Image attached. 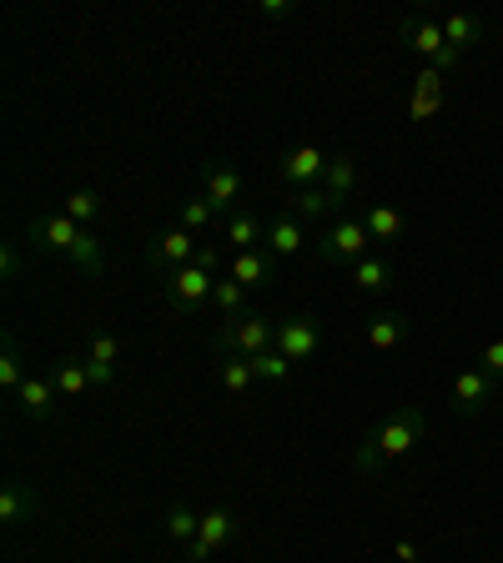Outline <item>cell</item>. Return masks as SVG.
<instances>
[{
  "label": "cell",
  "instance_id": "39",
  "mask_svg": "<svg viewBox=\"0 0 503 563\" xmlns=\"http://www.w3.org/2000/svg\"><path fill=\"white\" fill-rule=\"evenodd\" d=\"M393 553H398V559H403V563H418V549H413V543H408V539H398V543H393Z\"/></svg>",
  "mask_w": 503,
  "mask_h": 563
},
{
  "label": "cell",
  "instance_id": "9",
  "mask_svg": "<svg viewBox=\"0 0 503 563\" xmlns=\"http://www.w3.org/2000/svg\"><path fill=\"white\" fill-rule=\"evenodd\" d=\"M197 236L187 232V227H172V232H162L152 246H146V267L156 272H176V267H192V257H197Z\"/></svg>",
  "mask_w": 503,
  "mask_h": 563
},
{
  "label": "cell",
  "instance_id": "35",
  "mask_svg": "<svg viewBox=\"0 0 503 563\" xmlns=\"http://www.w3.org/2000/svg\"><path fill=\"white\" fill-rule=\"evenodd\" d=\"M473 367H483L489 377H499V383H503V338L483 342V347H479V363H473Z\"/></svg>",
  "mask_w": 503,
  "mask_h": 563
},
{
  "label": "cell",
  "instance_id": "26",
  "mask_svg": "<svg viewBox=\"0 0 503 563\" xmlns=\"http://www.w3.org/2000/svg\"><path fill=\"white\" fill-rule=\"evenodd\" d=\"M358 176H363V172H358V156H352V152H338V156H328V172H322V187H328L338 201H348L352 191H358Z\"/></svg>",
  "mask_w": 503,
  "mask_h": 563
},
{
  "label": "cell",
  "instance_id": "3",
  "mask_svg": "<svg viewBox=\"0 0 503 563\" xmlns=\"http://www.w3.org/2000/svg\"><path fill=\"white\" fill-rule=\"evenodd\" d=\"M211 287L217 277H207L201 267H176V272H156V292L166 297L176 317H207L211 312Z\"/></svg>",
  "mask_w": 503,
  "mask_h": 563
},
{
  "label": "cell",
  "instance_id": "27",
  "mask_svg": "<svg viewBox=\"0 0 503 563\" xmlns=\"http://www.w3.org/2000/svg\"><path fill=\"white\" fill-rule=\"evenodd\" d=\"M217 377H222V387L232 393V398H247V393L258 387L252 363H247V357H232V352H217Z\"/></svg>",
  "mask_w": 503,
  "mask_h": 563
},
{
  "label": "cell",
  "instance_id": "38",
  "mask_svg": "<svg viewBox=\"0 0 503 563\" xmlns=\"http://www.w3.org/2000/svg\"><path fill=\"white\" fill-rule=\"evenodd\" d=\"M15 272H21V246H15V242H6V246H0V277L11 282Z\"/></svg>",
  "mask_w": 503,
  "mask_h": 563
},
{
  "label": "cell",
  "instance_id": "14",
  "mask_svg": "<svg viewBox=\"0 0 503 563\" xmlns=\"http://www.w3.org/2000/svg\"><path fill=\"white\" fill-rule=\"evenodd\" d=\"M81 232L86 227H76L66 211H56V217H41V222L31 227V242H35V252H66L70 257V246L81 242Z\"/></svg>",
  "mask_w": 503,
  "mask_h": 563
},
{
  "label": "cell",
  "instance_id": "7",
  "mask_svg": "<svg viewBox=\"0 0 503 563\" xmlns=\"http://www.w3.org/2000/svg\"><path fill=\"white\" fill-rule=\"evenodd\" d=\"M272 347L287 357V363H307L317 347H322V322L313 312H293V317H277V332H272Z\"/></svg>",
  "mask_w": 503,
  "mask_h": 563
},
{
  "label": "cell",
  "instance_id": "15",
  "mask_svg": "<svg viewBox=\"0 0 503 563\" xmlns=\"http://www.w3.org/2000/svg\"><path fill=\"white\" fill-rule=\"evenodd\" d=\"M307 232H313V227L297 222L293 211H277V217L267 222V242H262V246H267L277 262H282V257H297V252L307 246Z\"/></svg>",
  "mask_w": 503,
  "mask_h": 563
},
{
  "label": "cell",
  "instance_id": "19",
  "mask_svg": "<svg viewBox=\"0 0 503 563\" xmlns=\"http://www.w3.org/2000/svg\"><path fill=\"white\" fill-rule=\"evenodd\" d=\"M222 242H232V252H258V246L267 242V222H262L258 211L237 207L232 217H227V227H222Z\"/></svg>",
  "mask_w": 503,
  "mask_h": 563
},
{
  "label": "cell",
  "instance_id": "29",
  "mask_svg": "<svg viewBox=\"0 0 503 563\" xmlns=\"http://www.w3.org/2000/svg\"><path fill=\"white\" fill-rule=\"evenodd\" d=\"M25 363H21V347H15V332H6V342H0V387L6 393H21V383H25Z\"/></svg>",
  "mask_w": 503,
  "mask_h": 563
},
{
  "label": "cell",
  "instance_id": "17",
  "mask_svg": "<svg viewBox=\"0 0 503 563\" xmlns=\"http://www.w3.org/2000/svg\"><path fill=\"white\" fill-rule=\"evenodd\" d=\"M438 106H444V70L423 66L418 76H413V101H408V117L413 121H434Z\"/></svg>",
  "mask_w": 503,
  "mask_h": 563
},
{
  "label": "cell",
  "instance_id": "33",
  "mask_svg": "<svg viewBox=\"0 0 503 563\" xmlns=\"http://www.w3.org/2000/svg\"><path fill=\"white\" fill-rule=\"evenodd\" d=\"M166 533H172L176 543H187V549H192V543H197V533H201V514H192L187 504H172V508H166Z\"/></svg>",
  "mask_w": 503,
  "mask_h": 563
},
{
  "label": "cell",
  "instance_id": "5",
  "mask_svg": "<svg viewBox=\"0 0 503 563\" xmlns=\"http://www.w3.org/2000/svg\"><path fill=\"white\" fill-rule=\"evenodd\" d=\"M272 332H277V322L262 312H237L227 317V322H217V338H211V352H232V357H258V352L272 347Z\"/></svg>",
  "mask_w": 503,
  "mask_h": 563
},
{
  "label": "cell",
  "instance_id": "24",
  "mask_svg": "<svg viewBox=\"0 0 503 563\" xmlns=\"http://www.w3.org/2000/svg\"><path fill=\"white\" fill-rule=\"evenodd\" d=\"M438 25H444V35H448V46L463 56V51H473L483 41V21L479 15H469V11H444L438 15Z\"/></svg>",
  "mask_w": 503,
  "mask_h": 563
},
{
  "label": "cell",
  "instance_id": "8",
  "mask_svg": "<svg viewBox=\"0 0 503 563\" xmlns=\"http://www.w3.org/2000/svg\"><path fill=\"white\" fill-rule=\"evenodd\" d=\"M287 211L307 227H332L338 217H348V201H338L322 181H317V187H297L293 197H287Z\"/></svg>",
  "mask_w": 503,
  "mask_h": 563
},
{
  "label": "cell",
  "instance_id": "18",
  "mask_svg": "<svg viewBox=\"0 0 503 563\" xmlns=\"http://www.w3.org/2000/svg\"><path fill=\"white\" fill-rule=\"evenodd\" d=\"M272 267H277V257H272L267 246H258V252H232L227 277L242 282L247 292H252V287H267V282H272Z\"/></svg>",
  "mask_w": 503,
  "mask_h": 563
},
{
  "label": "cell",
  "instance_id": "23",
  "mask_svg": "<svg viewBox=\"0 0 503 563\" xmlns=\"http://www.w3.org/2000/svg\"><path fill=\"white\" fill-rule=\"evenodd\" d=\"M46 377L56 383L61 398H70V402L96 387V383H91V373H86V357H61V363H51V367H46Z\"/></svg>",
  "mask_w": 503,
  "mask_h": 563
},
{
  "label": "cell",
  "instance_id": "36",
  "mask_svg": "<svg viewBox=\"0 0 503 563\" xmlns=\"http://www.w3.org/2000/svg\"><path fill=\"white\" fill-rule=\"evenodd\" d=\"M258 15H262V21H293L297 5H293V0H258Z\"/></svg>",
  "mask_w": 503,
  "mask_h": 563
},
{
  "label": "cell",
  "instance_id": "11",
  "mask_svg": "<svg viewBox=\"0 0 503 563\" xmlns=\"http://www.w3.org/2000/svg\"><path fill=\"white\" fill-rule=\"evenodd\" d=\"M322 172H328V152H317V146H287L277 162V176L287 181V187H317L322 181Z\"/></svg>",
  "mask_w": 503,
  "mask_h": 563
},
{
  "label": "cell",
  "instance_id": "37",
  "mask_svg": "<svg viewBox=\"0 0 503 563\" xmlns=\"http://www.w3.org/2000/svg\"><path fill=\"white\" fill-rule=\"evenodd\" d=\"M192 267H201L207 277H217V272H222V252H217L211 242H201V246H197V257H192Z\"/></svg>",
  "mask_w": 503,
  "mask_h": 563
},
{
  "label": "cell",
  "instance_id": "28",
  "mask_svg": "<svg viewBox=\"0 0 503 563\" xmlns=\"http://www.w3.org/2000/svg\"><path fill=\"white\" fill-rule=\"evenodd\" d=\"M247 312V287L232 277H217V287H211V317L217 322H227V317Z\"/></svg>",
  "mask_w": 503,
  "mask_h": 563
},
{
  "label": "cell",
  "instance_id": "34",
  "mask_svg": "<svg viewBox=\"0 0 503 563\" xmlns=\"http://www.w3.org/2000/svg\"><path fill=\"white\" fill-rule=\"evenodd\" d=\"M66 217H70V222H76V227H86V232H91V222H96V217H101V197H96L91 187L70 191V197H66Z\"/></svg>",
  "mask_w": 503,
  "mask_h": 563
},
{
  "label": "cell",
  "instance_id": "25",
  "mask_svg": "<svg viewBox=\"0 0 503 563\" xmlns=\"http://www.w3.org/2000/svg\"><path fill=\"white\" fill-rule=\"evenodd\" d=\"M352 287H358V292H368V297L387 292V287H393V257H383V252L363 257L358 267H352Z\"/></svg>",
  "mask_w": 503,
  "mask_h": 563
},
{
  "label": "cell",
  "instance_id": "6",
  "mask_svg": "<svg viewBox=\"0 0 503 563\" xmlns=\"http://www.w3.org/2000/svg\"><path fill=\"white\" fill-rule=\"evenodd\" d=\"M499 393H503V383L489 377L483 367H463V373H453V383H448V398H453L458 418H479V412H489L493 402H499Z\"/></svg>",
  "mask_w": 503,
  "mask_h": 563
},
{
  "label": "cell",
  "instance_id": "10",
  "mask_svg": "<svg viewBox=\"0 0 503 563\" xmlns=\"http://www.w3.org/2000/svg\"><path fill=\"white\" fill-rule=\"evenodd\" d=\"M237 514L232 508H207L201 514V533H197V543H192V563H211L217 559V549H227V543L237 539Z\"/></svg>",
  "mask_w": 503,
  "mask_h": 563
},
{
  "label": "cell",
  "instance_id": "12",
  "mask_svg": "<svg viewBox=\"0 0 503 563\" xmlns=\"http://www.w3.org/2000/svg\"><path fill=\"white\" fill-rule=\"evenodd\" d=\"M201 197L211 201L217 217H232L237 197H242V176H237L232 166H222V162H207V172H201Z\"/></svg>",
  "mask_w": 503,
  "mask_h": 563
},
{
  "label": "cell",
  "instance_id": "20",
  "mask_svg": "<svg viewBox=\"0 0 503 563\" xmlns=\"http://www.w3.org/2000/svg\"><path fill=\"white\" fill-rule=\"evenodd\" d=\"M413 338V322L403 312H373L368 317V347L373 352H393Z\"/></svg>",
  "mask_w": 503,
  "mask_h": 563
},
{
  "label": "cell",
  "instance_id": "32",
  "mask_svg": "<svg viewBox=\"0 0 503 563\" xmlns=\"http://www.w3.org/2000/svg\"><path fill=\"white\" fill-rule=\"evenodd\" d=\"M252 363V373H258V383H272V387H282L287 377H293V363L282 357L277 347H267V352H258V357H247Z\"/></svg>",
  "mask_w": 503,
  "mask_h": 563
},
{
  "label": "cell",
  "instance_id": "1",
  "mask_svg": "<svg viewBox=\"0 0 503 563\" xmlns=\"http://www.w3.org/2000/svg\"><path fill=\"white\" fill-rule=\"evenodd\" d=\"M423 438H428V412H423L418 402H393L363 433V443L352 448V468L363 473V478H378L387 463L408 457Z\"/></svg>",
  "mask_w": 503,
  "mask_h": 563
},
{
  "label": "cell",
  "instance_id": "4",
  "mask_svg": "<svg viewBox=\"0 0 503 563\" xmlns=\"http://www.w3.org/2000/svg\"><path fill=\"white\" fill-rule=\"evenodd\" d=\"M317 257L328 262V267H358L363 257H373V236H368L363 217H338L332 227H322V236H317Z\"/></svg>",
  "mask_w": 503,
  "mask_h": 563
},
{
  "label": "cell",
  "instance_id": "21",
  "mask_svg": "<svg viewBox=\"0 0 503 563\" xmlns=\"http://www.w3.org/2000/svg\"><path fill=\"white\" fill-rule=\"evenodd\" d=\"M117 338L111 332H91V342H86V373H91L96 387H111V377H117Z\"/></svg>",
  "mask_w": 503,
  "mask_h": 563
},
{
  "label": "cell",
  "instance_id": "16",
  "mask_svg": "<svg viewBox=\"0 0 503 563\" xmlns=\"http://www.w3.org/2000/svg\"><path fill=\"white\" fill-rule=\"evenodd\" d=\"M56 398H61V393H56V383H51L46 373H31V377L21 383V393H15V402H21V412H25L31 422L56 418Z\"/></svg>",
  "mask_w": 503,
  "mask_h": 563
},
{
  "label": "cell",
  "instance_id": "13",
  "mask_svg": "<svg viewBox=\"0 0 503 563\" xmlns=\"http://www.w3.org/2000/svg\"><path fill=\"white\" fill-rule=\"evenodd\" d=\"M358 217H363V227H368V236H373V246H398L403 236H408V222H403V211L387 207V201H368Z\"/></svg>",
  "mask_w": 503,
  "mask_h": 563
},
{
  "label": "cell",
  "instance_id": "31",
  "mask_svg": "<svg viewBox=\"0 0 503 563\" xmlns=\"http://www.w3.org/2000/svg\"><path fill=\"white\" fill-rule=\"evenodd\" d=\"M176 227H187L192 236H201V232H211V227H217V211H211V201L197 191V197L182 201V217H176Z\"/></svg>",
  "mask_w": 503,
  "mask_h": 563
},
{
  "label": "cell",
  "instance_id": "30",
  "mask_svg": "<svg viewBox=\"0 0 503 563\" xmlns=\"http://www.w3.org/2000/svg\"><path fill=\"white\" fill-rule=\"evenodd\" d=\"M70 262H76L86 277H101L106 272V242L96 232H81V242L70 246Z\"/></svg>",
  "mask_w": 503,
  "mask_h": 563
},
{
  "label": "cell",
  "instance_id": "2",
  "mask_svg": "<svg viewBox=\"0 0 503 563\" xmlns=\"http://www.w3.org/2000/svg\"><path fill=\"white\" fill-rule=\"evenodd\" d=\"M398 41L413 51V56H423V66L444 70V76H448V70H458V60H463L453 46H448L444 25H438L434 15H423V11H408V15H403V21H398Z\"/></svg>",
  "mask_w": 503,
  "mask_h": 563
},
{
  "label": "cell",
  "instance_id": "22",
  "mask_svg": "<svg viewBox=\"0 0 503 563\" xmlns=\"http://www.w3.org/2000/svg\"><path fill=\"white\" fill-rule=\"evenodd\" d=\"M35 508H41V498H35L31 483H6V488H0V523L6 528L31 523Z\"/></svg>",
  "mask_w": 503,
  "mask_h": 563
}]
</instances>
